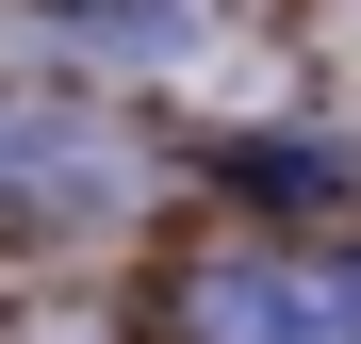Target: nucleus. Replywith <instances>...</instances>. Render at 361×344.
Instances as JSON below:
<instances>
[{
	"label": "nucleus",
	"instance_id": "f03ea898",
	"mask_svg": "<svg viewBox=\"0 0 361 344\" xmlns=\"http://www.w3.org/2000/svg\"><path fill=\"white\" fill-rule=\"evenodd\" d=\"M33 164H49V132H33V115H0V181H33Z\"/></svg>",
	"mask_w": 361,
	"mask_h": 344
},
{
	"label": "nucleus",
	"instance_id": "f257e3e1",
	"mask_svg": "<svg viewBox=\"0 0 361 344\" xmlns=\"http://www.w3.org/2000/svg\"><path fill=\"white\" fill-rule=\"evenodd\" d=\"M197 344H361V262H295V246H230L180 279Z\"/></svg>",
	"mask_w": 361,
	"mask_h": 344
}]
</instances>
